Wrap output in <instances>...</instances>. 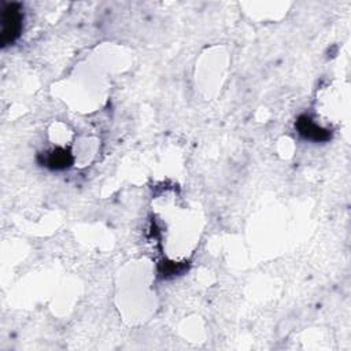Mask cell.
Segmentation results:
<instances>
[{"mask_svg":"<svg viewBox=\"0 0 351 351\" xmlns=\"http://www.w3.org/2000/svg\"><path fill=\"white\" fill-rule=\"evenodd\" d=\"M21 7L16 3H8L0 10V41L1 45H7L14 43L22 29L23 15L21 12Z\"/></svg>","mask_w":351,"mask_h":351,"instance_id":"obj_1","label":"cell"},{"mask_svg":"<svg viewBox=\"0 0 351 351\" xmlns=\"http://www.w3.org/2000/svg\"><path fill=\"white\" fill-rule=\"evenodd\" d=\"M295 128L304 140L322 143L330 140L332 137L330 130L318 126L308 115H300L295 123Z\"/></svg>","mask_w":351,"mask_h":351,"instance_id":"obj_2","label":"cell"},{"mask_svg":"<svg viewBox=\"0 0 351 351\" xmlns=\"http://www.w3.org/2000/svg\"><path fill=\"white\" fill-rule=\"evenodd\" d=\"M43 163L52 170H63L71 166L73 156L66 148H55L47 154Z\"/></svg>","mask_w":351,"mask_h":351,"instance_id":"obj_3","label":"cell"}]
</instances>
